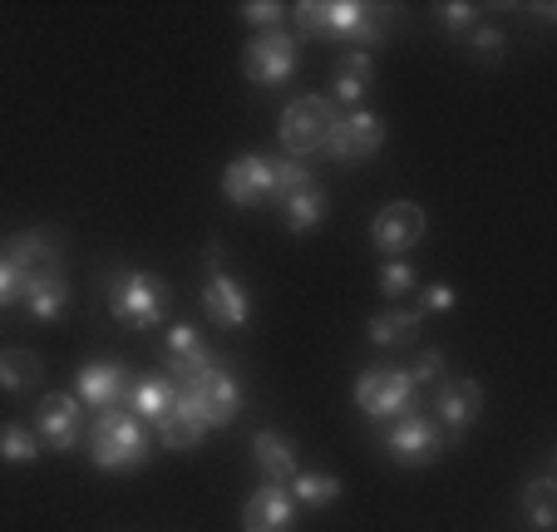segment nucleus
I'll return each mask as SVG.
<instances>
[{"mask_svg":"<svg viewBox=\"0 0 557 532\" xmlns=\"http://www.w3.org/2000/svg\"><path fill=\"white\" fill-rule=\"evenodd\" d=\"M89 459H95V469H104V473L144 469V459H148V424L138 415H128L124 405L104 409V415L95 419V429H89Z\"/></svg>","mask_w":557,"mask_h":532,"instance_id":"nucleus-1","label":"nucleus"},{"mask_svg":"<svg viewBox=\"0 0 557 532\" xmlns=\"http://www.w3.org/2000/svg\"><path fill=\"white\" fill-rule=\"evenodd\" d=\"M173 306V292L163 276L144 272V267H124V272L109 276V311L119 325L128 331H153Z\"/></svg>","mask_w":557,"mask_h":532,"instance_id":"nucleus-2","label":"nucleus"},{"mask_svg":"<svg viewBox=\"0 0 557 532\" xmlns=\"http://www.w3.org/2000/svg\"><path fill=\"white\" fill-rule=\"evenodd\" d=\"M292 15L301 25V35H311V40H356L366 50L385 35L375 11L360 5V0H301Z\"/></svg>","mask_w":557,"mask_h":532,"instance_id":"nucleus-3","label":"nucleus"},{"mask_svg":"<svg viewBox=\"0 0 557 532\" xmlns=\"http://www.w3.org/2000/svg\"><path fill=\"white\" fill-rule=\"evenodd\" d=\"M331 124H336V104L321 99V95H301L282 109V119H276V138H282V148L292 158H306V153H315V148L326 144Z\"/></svg>","mask_w":557,"mask_h":532,"instance_id":"nucleus-4","label":"nucleus"},{"mask_svg":"<svg viewBox=\"0 0 557 532\" xmlns=\"http://www.w3.org/2000/svg\"><path fill=\"white\" fill-rule=\"evenodd\" d=\"M414 380L410 370H395V366H375L356 380V405L366 409L375 424H389V419H400L414 409Z\"/></svg>","mask_w":557,"mask_h":532,"instance_id":"nucleus-5","label":"nucleus"},{"mask_svg":"<svg viewBox=\"0 0 557 532\" xmlns=\"http://www.w3.org/2000/svg\"><path fill=\"white\" fill-rule=\"evenodd\" d=\"M385 454L395 463H405V469H424V463H434L444 454V434L430 415H414L410 409V415L385 424Z\"/></svg>","mask_w":557,"mask_h":532,"instance_id":"nucleus-6","label":"nucleus"},{"mask_svg":"<svg viewBox=\"0 0 557 532\" xmlns=\"http://www.w3.org/2000/svg\"><path fill=\"white\" fill-rule=\"evenodd\" d=\"M380 144H385V119L370 114V109H350V114H336L321 153L336 158V163H366L380 153Z\"/></svg>","mask_w":557,"mask_h":532,"instance_id":"nucleus-7","label":"nucleus"},{"mask_svg":"<svg viewBox=\"0 0 557 532\" xmlns=\"http://www.w3.org/2000/svg\"><path fill=\"white\" fill-rule=\"evenodd\" d=\"M202 311H208V321L218 325V331H243V325L252 321V296L222 267L218 251H212V272H208V282H202Z\"/></svg>","mask_w":557,"mask_h":532,"instance_id":"nucleus-8","label":"nucleus"},{"mask_svg":"<svg viewBox=\"0 0 557 532\" xmlns=\"http://www.w3.org/2000/svg\"><path fill=\"white\" fill-rule=\"evenodd\" d=\"M243 70H247V79L262 84V89L286 84L296 74V35H286L282 25H276V30L252 35V45L243 50Z\"/></svg>","mask_w":557,"mask_h":532,"instance_id":"nucleus-9","label":"nucleus"},{"mask_svg":"<svg viewBox=\"0 0 557 532\" xmlns=\"http://www.w3.org/2000/svg\"><path fill=\"white\" fill-rule=\"evenodd\" d=\"M222 198L232 208H262V202H276V173L272 158L262 153H243L222 168Z\"/></svg>","mask_w":557,"mask_h":532,"instance_id":"nucleus-10","label":"nucleus"},{"mask_svg":"<svg viewBox=\"0 0 557 532\" xmlns=\"http://www.w3.org/2000/svg\"><path fill=\"white\" fill-rule=\"evenodd\" d=\"M35 434L50 454H70L85 434V405L74 395H45L40 409H35Z\"/></svg>","mask_w":557,"mask_h":532,"instance_id":"nucleus-11","label":"nucleus"},{"mask_svg":"<svg viewBox=\"0 0 557 532\" xmlns=\"http://www.w3.org/2000/svg\"><path fill=\"white\" fill-rule=\"evenodd\" d=\"M420 237H424V212L414 208V202H385V208L375 212V222H370V242H375L385 257L410 251Z\"/></svg>","mask_w":557,"mask_h":532,"instance_id":"nucleus-12","label":"nucleus"},{"mask_svg":"<svg viewBox=\"0 0 557 532\" xmlns=\"http://www.w3.org/2000/svg\"><path fill=\"white\" fill-rule=\"evenodd\" d=\"M0 257L11 261L21 282H30V276H54V272H60V237H54V232H45V227L21 232V237L5 242V251H0Z\"/></svg>","mask_w":557,"mask_h":532,"instance_id":"nucleus-13","label":"nucleus"},{"mask_svg":"<svg viewBox=\"0 0 557 532\" xmlns=\"http://www.w3.org/2000/svg\"><path fill=\"white\" fill-rule=\"evenodd\" d=\"M128 370L124 366H114V360H95V366H79V375H74V399L79 405H89V409H119L124 405V395H128Z\"/></svg>","mask_w":557,"mask_h":532,"instance_id":"nucleus-14","label":"nucleus"},{"mask_svg":"<svg viewBox=\"0 0 557 532\" xmlns=\"http://www.w3.org/2000/svg\"><path fill=\"white\" fill-rule=\"evenodd\" d=\"M434 415L449 429V438H459L473 419L484 415V389H479V380H444L440 395H434Z\"/></svg>","mask_w":557,"mask_h":532,"instance_id":"nucleus-15","label":"nucleus"},{"mask_svg":"<svg viewBox=\"0 0 557 532\" xmlns=\"http://www.w3.org/2000/svg\"><path fill=\"white\" fill-rule=\"evenodd\" d=\"M296 522V498L286 493V483H267L247 498L243 532H292Z\"/></svg>","mask_w":557,"mask_h":532,"instance_id":"nucleus-16","label":"nucleus"},{"mask_svg":"<svg viewBox=\"0 0 557 532\" xmlns=\"http://www.w3.org/2000/svg\"><path fill=\"white\" fill-rule=\"evenodd\" d=\"M202 395V415H208V429H222L237 419V409H243V389H237V380L227 375V366L208 370V375L193 380Z\"/></svg>","mask_w":557,"mask_h":532,"instance_id":"nucleus-17","label":"nucleus"},{"mask_svg":"<svg viewBox=\"0 0 557 532\" xmlns=\"http://www.w3.org/2000/svg\"><path fill=\"white\" fill-rule=\"evenodd\" d=\"M21 306L35 316V321H60V316L70 311V282H64V272L21 282Z\"/></svg>","mask_w":557,"mask_h":532,"instance_id":"nucleus-18","label":"nucleus"},{"mask_svg":"<svg viewBox=\"0 0 557 532\" xmlns=\"http://www.w3.org/2000/svg\"><path fill=\"white\" fill-rule=\"evenodd\" d=\"M173 395H178V385H173L169 375H144L134 389H128V415H138L144 424L158 429L173 415Z\"/></svg>","mask_w":557,"mask_h":532,"instance_id":"nucleus-19","label":"nucleus"},{"mask_svg":"<svg viewBox=\"0 0 557 532\" xmlns=\"http://www.w3.org/2000/svg\"><path fill=\"white\" fill-rule=\"evenodd\" d=\"M375 84V60L370 50H350L346 60L336 64V84H331V104H360Z\"/></svg>","mask_w":557,"mask_h":532,"instance_id":"nucleus-20","label":"nucleus"},{"mask_svg":"<svg viewBox=\"0 0 557 532\" xmlns=\"http://www.w3.org/2000/svg\"><path fill=\"white\" fill-rule=\"evenodd\" d=\"M252 454H257V469L267 473L272 483H292L296 473V449H292V438H282L276 429H257L252 434Z\"/></svg>","mask_w":557,"mask_h":532,"instance_id":"nucleus-21","label":"nucleus"},{"mask_svg":"<svg viewBox=\"0 0 557 532\" xmlns=\"http://www.w3.org/2000/svg\"><path fill=\"white\" fill-rule=\"evenodd\" d=\"M326 193L315 188V183H306L301 193H292V198L282 202V222H286V232H311V227H321L326 222Z\"/></svg>","mask_w":557,"mask_h":532,"instance_id":"nucleus-22","label":"nucleus"},{"mask_svg":"<svg viewBox=\"0 0 557 532\" xmlns=\"http://www.w3.org/2000/svg\"><path fill=\"white\" fill-rule=\"evenodd\" d=\"M370 341L375 345H410L414 335H420V311H380V316H370Z\"/></svg>","mask_w":557,"mask_h":532,"instance_id":"nucleus-23","label":"nucleus"},{"mask_svg":"<svg viewBox=\"0 0 557 532\" xmlns=\"http://www.w3.org/2000/svg\"><path fill=\"white\" fill-rule=\"evenodd\" d=\"M286 493L296 498V508H331L341 498V479L336 473H296Z\"/></svg>","mask_w":557,"mask_h":532,"instance_id":"nucleus-24","label":"nucleus"},{"mask_svg":"<svg viewBox=\"0 0 557 532\" xmlns=\"http://www.w3.org/2000/svg\"><path fill=\"white\" fill-rule=\"evenodd\" d=\"M35 375H40V355L35 350H0V389L21 395V389L35 385Z\"/></svg>","mask_w":557,"mask_h":532,"instance_id":"nucleus-25","label":"nucleus"},{"mask_svg":"<svg viewBox=\"0 0 557 532\" xmlns=\"http://www.w3.org/2000/svg\"><path fill=\"white\" fill-rule=\"evenodd\" d=\"M45 454V444H40V434L35 429H25V424H5L0 429V459L5 463H35Z\"/></svg>","mask_w":557,"mask_h":532,"instance_id":"nucleus-26","label":"nucleus"},{"mask_svg":"<svg viewBox=\"0 0 557 532\" xmlns=\"http://www.w3.org/2000/svg\"><path fill=\"white\" fill-rule=\"evenodd\" d=\"M523 508H528V518H533V528H553L557 522V483L553 479H533L523 488Z\"/></svg>","mask_w":557,"mask_h":532,"instance_id":"nucleus-27","label":"nucleus"},{"mask_svg":"<svg viewBox=\"0 0 557 532\" xmlns=\"http://www.w3.org/2000/svg\"><path fill=\"white\" fill-rule=\"evenodd\" d=\"M202 434H208V424H198V419H188V415H169L163 424H158V438H163V449H173V454H183V449H193V444H202Z\"/></svg>","mask_w":557,"mask_h":532,"instance_id":"nucleus-28","label":"nucleus"},{"mask_svg":"<svg viewBox=\"0 0 557 532\" xmlns=\"http://www.w3.org/2000/svg\"><path fill=\"white\" fill-rule=\"evenodd\" d=\"M272 173H276V202H286L292 193H301L306 183H311L301 158H272Z\"/></svg>","mask_w":557,"mask_h":532,"instance_id":"nucleus-29","label":"nucleus"},{"mask_svg":"<svg viewBox=\"0 0 557 532\" xmlns=\"http://www.w3.org/2000/svg\"><path fill=\"white\" fill-rule=\"evenodd\" d=\"M414 292V272H410V261L400 257H389L385 267H380V296H389V301H400V296Z\"/></svg>","mask_w":557,"mask_h":532,"instance_id":"nucleus-30","label":"nucleus"},{"mask_svg":"<svg viewBox=\"0 0 557 532\" xmlns=\"http://www.w3.org/2000/svg\"><path fill=\"white\" fill-rule=\"evenodd\" d=\"M469 45H473V54H479V64H498V60H504V30H494V25H473Z\"/></svg>","mask_w":557,"mask_h":532,"instance_id":"nucleus-31","label":"nucleus"},{"mask_svg":"<svg viewBox=\"0 0 557 532\" xmlns=\"http://www.w3.org/2000/svg\"><path fill=\"white\" fill-rule=\"evenodd\" d=\"M163 345H169V360H188V355L208 350V345H202V335L193 331V325H173V331L163 335Z\"/></svg>","mask_w":557,"mask_h":532,"instance_id":"nucleus-32","label":"nucleus"},{"mask_svg":"<svg viewBox=\"0 0 557 532\" xmlns=\"http://www.w3.org/2000/svg\"><path fill=\"white\" fill-rule=\"evenodd\" d=\"M243 21L257 25V35H262V30H276V21H286V11L276 0H257V5H243Z\"/></svg>","mask_w":557,"mask_h":532,"instance_id":"nucleus-33","label":"nucleus"},{"mask_svg":"<svg viewBox=\"0 0 557 532\" xmlns=\"http://www.w3.org/2000/svg\"><path fill=\"white\" fill-rule=\"evenodd\" d=\"M434 15H440V25H444V30H449V35L473 30V21H479V11H473V5H463V0H459V5H440V11H434Z\"/></svg>","mask_w":557,"mask_h":532,"instance_id":"nucleus-34","label":"nucleus"},{"mask_svg":"<svg viewBox=\"0 0 557 532\" xmlns=\"http://www.w3.org/2000/svg\"><path fill=\"white\" fill-rule=\"evenodd\" d=\"M444 370H449V360H444L440 350H424L420 360H414V370H410V380L414 385H430V380H440Z\"/></svg>","mask_w":557,"mask_h":532,"instance_id":"nucleus-35","label":"nucleus"},{"mask_svg":"<svg viewBox=\"0 0 557 532\" xmlns=\"http://www.w3.org/2000/svg\"><path fill=\"white\" fill-rule=\"evenodd\" d=\"M0 306H21V276L5 257H0Z\"/></svg>","mask_w":557,"mask_h":532,"instance_id":"nucleus-36","label":"nucleus"},{"mask_svg":"<svg viewBox=\"0 0 557 532\" xmlns=\"http://www.w3.org/2000/svg\"><path fill=\"white\" fill-rule=\"evenodd\" d=\"M424 311H454V286H440V282H434L430 292H424Z\"/></svg>","mask_w":557,"mask_h":532,"instance_id":"nucleus-37","label":"nucleus"}]
</instances>
